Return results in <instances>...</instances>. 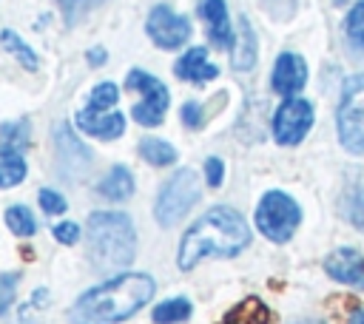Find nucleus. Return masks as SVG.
Instances as JSON below:
<instances>
[{
  "instance_id": "aec40b11",
  "label": "nucleus",
  "mask_w": 364,
  "mask_h": 324,
  "mask_svg": "<svg viewBox=\"0 0 364 324\" xmlns=\"http://www.w3.org/2000/svg\"><path fill=\"white\" fill-rule=\"evenodd\" d=\"M341 213L355 227H364V182H355L341 196Z\"/></svg>"
},
{
  "instance_id": "a211bd4d",
  "label": "nucleus",
  "mask_w": 364,
  "mask_h": 324,
  "mask_svg": "<svg viewBox=\"0 0 364 324\" xmlns=\"http://www.w3.org/2000/svg\"><path fill=\"white\" fill-rule=\"evenodd\" d=\"M139 156H142L148 165H156V168H165V165H173V162H176L173 145H168L165 139H156V136H145V139L139 142Z\"/></svg>"
},
{
  "instance_id": "f03ea898",
  "label": "nucleus",
  "mask_w": 364,
  "mask_h": 324,
  "mask_svg": "<svg viewBox=\"0 0 364 324\" xmlns=\"http://www.w3.org/2000/svg\"><path fill=\"white\" fill-rule=\"evenodd\" d=\"M154 279L145 273H122L100 287H91L82 293L68 318L74 324H117L131 318L136 310H142L154 298Z\"/></svg>"
},
{
  "instance_id": "dca6fc26",
  "label": "nucleus",
  "mask_w": 364,
  "mask_h": 324,
  "mask_svg": "<svg viewBox=\"0 0 364 324\" xmlns=\"http://www.w3.org/2000/svg\"><path fill=\"white\" fill-rule=\"evenodd\" d=\"M100 193H102L105 199H114V202L128 199V196L134 193V176H131V171H128L125 165H114V168L105 173V179L100 182Z\"/></svg>"
},
{
  "instance_id": "423d86ee",
  "label": "nucleus",
  "mask_w": 364,
  "mask_h": 324,
  "mask_svg": "<svg viewBox=\"0 0 364 324\" xmlns=\"http://www.w3.org/2000/svg\"><path fill=\"white\" fill-rule=\"evenodd\" d=\"M199 179L191 168L176 171L171 179H165V185L156 193V205H154V216L162 227L176 225L199 199Z\"/></svg>"
},
{
  "instance_id": "412c9836",
  "label": "nucleus",
  "mask_w": 364,
  "mask_h": 324,
  "mask_svg": "<svg viewBox=\"0 0 364 324\" xmlns=\"http://www.w3.org/2000/svg\"><path fill=\"white\" fill-rule=\"evenodd\" d=\"M26 145H28V119H17V122L0 125V148L23 153Z\"/></svg>"
},
{
  "instance_id": "bb28decb",
  "label": "nucleus",
  "mask_w": 364,
  "mask_h": 324,
  "mask_svg": "<svg viewBox=\"0 0 364 324\" xmlns=\"http://www.w3.org/2000/svg\"><path fill=\"white\" fill-rule=\"evenodd\" d=\"M205 179H208L210 188H219L222 185V179H225V162L219 156L205 159Z\"/></svg>"
},
{
  "instance_id": "2f4dec72",
  "label": "nucleus",
  "mask_w": 364,
  "mask_h": 324,
  "mask_svg": "<svg viewBox=\"0 0 364 324\" xmlns=\"http://www.w3.org/2000/svg\"><path fill=\"white\" fill-rule=\"evenodd\" d=\"M350 324H364V307H358V310L350 313Z\"/></svg>"
},
{
  "instance_id": "c85d7f7f",
  "label": "nucleus",
  "mask_w": 364,
  "mask_h": 324,
  "mask_svg": "<svg viewBox=\"0 0 364 324\" xmlns=\"http://www.w3.org/2000/svg\"><path fill=\"white\" fill-rule=\"evenodd\" d=\"M179 119H182V125H188V128H199V125H202V105L185 102L182 111H179Z\"/></svg>"
},
{
  "instance_id": "b1692460",
  "label": "nucleus",
  "mask_w": 364,
  "mask_h": 324,
  "mask_svg": "<svg viewBox=\"0 0 364 324\" xmlns=\"http://www.w3.org/2000/svg\"><path fill=\"white\" fill-rule=\"evenodd\" d=\"M344 34L355 48H364V0H355L344 20Z\"/></svg>"
},
{
  "instance_id": "473e14b6",
  "label": "nucleus",
  "mask_w": 364,
  "mask_h": 324,
  "mask_svg": "<svg viewBox=\"0 0 364 324\" xmlns=\"http://www.w3.org/2000/svg\"><path fill=\"white\" fill-rule=\"evenodd\" d=\"M57 3H63V6L68 9V6H77V3H82V0H57Z\"/></svg>"
},
{
  "instance_id": "4be33fe9",
  "label": "nucleus",
  "mask_w": 364,
  "mask_h": 324,
  "mask_svg": "<svg viewBox=\"0 0 364 324\" xmlns=\"http://www.w3.org/2000/svg\"><path fill=\"white\" fill-rule=\"evenodd\" d=\"M6 225L14 236H34V230H37V219L31 216V210L26 205H11L6 210Z\"/></svg>"
},
{
  "instance_id": "7c9ffc66",
  "label": "nucleus",
  "mask_w": 364,
  "mask_h": 324,
  "mask_svg": "<svg viewBox=\"0 0 364 324\" xmlns=\"http://www.w3.org/2000/svg\"><path fill=\"white\" fill-rule=\"evenodd\" d=\"M85 57H88L91 65H102V63H105V48H91Z\"/></svg>"
},
{
  "instance_id": "a878e982",
  "label": "nucleus",
  "mask_w": 364,
  "mask_h": 324,
  "mask_svg": "<svg viewBox=\"0 0 364 324\" xmlns=\"http://www.w3.org/2000/svg\"><path fill=\"white\" fill-rule=\"evenodd\" d=\"M40 207L46 210V213H63L65 207H68V202L57 193V190H48V188H43L40 190Z\"/></svg>"
},
{
  "instance_id": "7ed1b4c3",
  "label": "nucleus",
  "mask_w": 364,
  "mask_h": 324,
  "mask_svg": "<svg viewBox=\"0 0 364 324\" xmlns=\"http://www.w3.org/2000/svg\"><path fill=\"white\" fill-rule=\"evenodd\" d=\"M136 253V230L125 213L97 210L88 216V256L100 270L125 267Z\"/></svg>"
},
{
  "instance_id": "9d476101",
  "label": "nucleus",
  "mask_w": 364,
  "mask_h": 324,
  "mask_svg": "<svg viewBox=\"0 0 364 324\" xmlns=\"http://www.w3.org/2000/svg\"><path fill=\"white\" fill-rule=\"evenodd\" d=\"M324 270L330 279H336L338 284L364 290V256L355 247H336L327 259H324Z\"/></svg>"
},
{
  "instance_id": "0eeeda50",
  "label": "nucleus",
  "mask_w": 364,
  "mask_h": 324,
  "mask_svg": "<svg viewBox=\"0 0 364 324\" xmlns=\"http://www.w3.org/2000/svg\"><path fill=\"white\" fill-rule=\"evenodd\" d=\"M128 88L131 91H139L142 94V102L139 105H134L131 108V117H134V122H139V125H145V128H154V125H159L162 119H165V111H168V88L156 80V77H151V74H145V71H128Z\"/></svg>"
},
{
  "instance_id": "f704fd0d",
  "label": "nucleus",
  "mask_w": 364,
  "mask_h": 324,
  "mask_svg": "<svg viewBox=\"0 0 364 324\" xmlns=\"http://www.w3.org/2000/svg\"><path fill=\"white\" fill-rule=\"evenodd\" d=\"M299 324H321V321H299Z\"/></svg>"
},
{
  "instance_id": "9b49d317",
  "label": "nucleus",
  "mask_w": 364,
  "mask_h": 324,
  "mask_svg": "<svg viewBox=\"0 0 364 324\" xmlns=\"http://www.w3.org/2000/svg\"><path fill=\"white\" fill-rule=\"evenodd\" d=\"M304 82H307V63L293 51L279 54L270 74V88L282 97H296L304 88Z\"/></svg>"
},
{
  "instance_id": "20e7f679",
  "label": "nucleus",
  "mask_w": 364,
  "mask_h": 324,
  "mask_svg": "<svg viewBox=\"0 0 364 324\" xmlns=\"http://www.w3.org/2000/svg\"><path fill=\"white\" fill-rule=\"evenodd\" d=\"M301 222V207L284 190H267L256 205V227L264 239L284 244Z\"/></svg>"
},
{
  "instance_id": "393cba45",
  "label": "nucleus",
  "mask_w": 364,
  "mask_h": 324,
  "mask_svg": "<svg viewBox=\"0 0 364 324\" xmlns=\"http://www.w3.org/2000/svg\"><path fill=\"white\" fill-rule=\"evenodd\" d=\"M119 99V88L114 82H100L88 97V111H108Z\"/></svg>"
},
{
  "instance_id": "c756f323",
  "label": "nucleus",
  "mask_w": 364,
  "mask_h": 324,
  "mask_svg": "<svg viewBox=\"0 0 364 324\" xmlns=\"http://www.w3.org/2000/svg\"><path fill=\"white\" fill-rule=\"evenodd\" d=\"M14 281H17V273L0 276V313L9 307V301H11V296H14Z\"/></svg>"
},
{
  "instance_id": "f3484780",
  "label": "nucleus",
  "mask_w": 364,
  "mask_h": 324,
  "mask_svg": "<svg viewBox=\"0 0 364 324\" xmlns=\"http://www.w3.org/2000/svg\"><path fill=\"white\" fill-rule=\"evenodd\" d=\"M26 179V159L20 151L0 148V188H14Z\"/></svg>"
},
{
  "instance_id": "f8f14e48",
  "label": "nucleus",
  "mask_w": 364,
  "mask_h": 324,
  "mask_svg": "<svg viewBox=\"0 0 364 324\" xmlns=\"http://www.w3.org/2000/svg\"><path fill=\"white\" fill-rule=\"evenodd\" d=\"M77 128L82 134L100 136V139H117L125 131V117L119 111H77Z\"/></svg>"
},
{
  "instance_id": "1a4fd4ad",
  "label": "nucleus",
  "mask_w": 364,
  "mask_h": 324,
  "mask_svg": "<svg viewBox=\"0 0 364 324\" xmlns=\"http://www.w3.org/2000/svg\"><path fill=\"white\" fill-rule=\"evenodd\" d=\"M145 31H148V37H151L159 48H168V51H171V48H179V45L188 43V37H191V23H188V17L171 11V6L159 3V6L151 9V14H148V20H145Z\"/></svg>"
},
{
  "instance_id": "ddd939ff",
  "label": "nucleus",
  "mask_w": 364,
  "mask_h": 324,
  "mask_svg": "<svg viewBox=\"0 0 364 324\" xmlns=\"http://www.w3.org/2000/svg\"><path fill=\"white\" fill-rule=\"evenodd\" d=\"M199 14H202V20L208 23L210 40H213L219 48H233L236 34H233V28H230L225 0H202V3H199Z\"/></svg>"
},
{
  "instance_id": "72a5a7b5",
  "label": "nucleus",
  "mask_w": 364,
  "mask_h": 324,
  "mask_svg": "<svg viewBox=\"0 0 364 324\" xmlns=\"http://www.w3.org/2000/svg\"><path fill=\"white\" fill-rule=\"evenodd\" d=\"M333 3H336V6H344V3H347V0H333Z\"/></svg>"
},
{
  "instance_id": "5701e85b",
  "label": "nucleus",
  "mask_w": 364,
  "mask_h": 324,
  "mask_svg": "<svg viewBox=\"0 0 364 324\" xmlns=\"http://www.w3.org/2000/svg\"><path fill=\"white\" fill-rule=\"evenodd\" d=\"M0 43H3V48H6V51H11V54L17 57V63H20V65H26L28 71H34V68H37V54H34V51H31V48H28V45L14 34V31H9V28H6V31H0Z\"/></svg>"
},
{
  "instance_id": "f257e3e1",
  "label": "nucleus",
  "mask_w": 364,
  "mask_h": 324,
  "mask_svg": "<svg viewBox=\"0 0 364 324\" xmlns=\"http://www.w3.org/2000/svg\"><path fill=\"white\" fill-rule=\"evenodd\" d=\"M247 244H250V227L242 219V213L228 205H219V207H210L185 230L179 242L176 264L179 270H193L202 259H210V256L230 259V256H239Z\"/></svg>"
},
{
  "instance_id": "6e6552de",
  "label": "nucleus",
  "mask_w": 364,
  "mask_h": 324,
  "mask_svg": "<svg viewBox=\"0 0 364 324\" xmlns=\"http://www.w3.org/2000/svg\"><path fill=\"white\" fill-rule=\"evenodd\" d=\"M313 102L301 97H284L273 114V136L279 145H299L313 128Z\"/></svg>"
},
{
  "instance_id": "4468645a",
  "label": "nucleus",
  "mask_w": 364,
  "mask_h": 324,
  "mask_svg": "<svg viewBox=\"0 0 364 324\" xmlns=\"http://www.w3.org/2000/svg\"><path fill=\"white\" fill-rule=\"evenodd\" d=\"M173 74L179 80H188V82H208L213 77H219V68L208 60V48L196 45V48H188L176 65H173Z\"/></svg>"
},
{
  "instance_id": "2eb2a0df",
  "label": "nucleus",
  "mask_w": 364,
  "mask_h": 324,
  "mask_svg": "<svg viewBox=\"0 0 364 324\" xmlns=\"http://www.w3.org/2000/svg\"><path fill=\"white\" fill-rule=\"evenodd\" d=\"M230 57H233V68L236 71H247V68L256 65V34H253V28H250V23L245 17L239 23V34L233 40Z\"/></svg>"
},
{
  "instance_id": "39448f33",
  "label": "nucleus",
  "mask_w": 364,
  "mask_h": 324,
  "mask_svg": "<svg viewBox=\"0 0 364 324\" xmlns=\"http://www.w3.org/2000/svg\"><path fill=\"white\" fill-rule=\"evenodd\" d=\"M336 125H338V142L344 145V151L364 156V74L344 80Z\"/></svg>"
},
{
  "instance_id": "6ab92c4d",
  "label": "nucleus",
  "mask_w": 364,
  "mask_h": 324,
  "mask_svg": "<svg viewBox=\"0 0 364 324\" xmlns=\"http://www.w3.org/2000/svg\"><path fill=\"white\" fill-rule=\"evenodd\" d=\"M191 301L176 296V298H168L162 304L154 307V324H182L191 318Z\"/></svg>"
},
{
  "instance_id": "cd10ccee",
  "label": "nucleus",
  "mask_w": 364,
  "mask_h": 324,
  "mask_svg": "<svg viewBox=\"0 0 364 324\" xmlns=\"http://www.w3.org/2000/svg\"><path fill=\"white\" fill-rule=\"evenodd\" d=\"M54 239L60 244H74L80 239V225L77 222H60V225H54Z\"/></svg>"
}]
</instances>
